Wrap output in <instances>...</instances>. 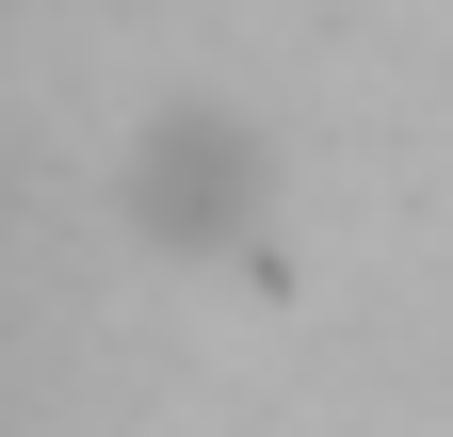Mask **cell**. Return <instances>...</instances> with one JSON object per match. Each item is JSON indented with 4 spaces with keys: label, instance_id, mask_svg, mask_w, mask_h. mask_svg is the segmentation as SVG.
Instances as JSON below:
<instances>
[{
    "label": "cell",
    "instance_id": "1",
    "mask_svg": "<svg viewBox=\"0 0 453 437\" xmlns=\"http://www.w3.org/2000/svg\"><path fill=\"white\" fill-rule=\"evenodd\" d=\"M113 211L162 243V259H226L259 227V130L226 114V97H179V114L130 130V179H113Z\"/></svg>",
    "mask_w": 453,
    "mask_h": 437
}]
</instances>
